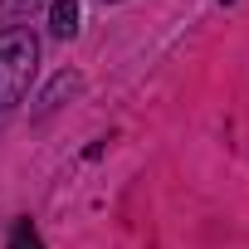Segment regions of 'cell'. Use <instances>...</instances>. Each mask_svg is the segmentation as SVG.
Returning a JSON list of instances; mask_svg holds the SVG:
<instances>
[{
    "label": "cell",
    "instance_id": "3957f363",
    "mask_svg": "<svg viewBox=\"0 0 249 249\" xmlns=\"http://www.w3.org/2000/svg\"><path fill=\"white\" fill-rule=\"evenodd\" d=\"M10 249H44V244H39V230H35L30 220H15V230H10Z\"/></svg>",
    "mask_w": 249,
    "mask_h": 249
},
{
    "label": "cell",
    "instance_id": "277c9868",
    "mask_svg": "<svg viewBox=\"0 0 249 249\" xmlns=\"http://www.w3.org/2000/svg\"><path fill=\"white\" fill-rule=\"evenodd\" d=\"M44 5V0H0V15L5 20H25V15H35Z\"/></svg>",
    "mask_w": 249,
    "mask_h": 249
},
{
    "label": "cell",
    "instance_id": "5b68a950",
    "mask_svg": "<svg viewBox=\"0 0 249 249\" xmlns=\"http://www.w3.org/2000/svg\"><path fill=\"white\" fill-rule=\"evenodd\" d=\"M64 88L73 93V88H78V78H73V73H59V83H54V88L44 93V112H49V107H59V98H64Z\"/></svg>",
    "mask_w": 249,
    "mask_h": 249
},
{
    "label": "cell",
    "instance_id": "6da1fadb",
    "mask_svg": "<svg viewBox=\"0 0 249 249\" xmlns=\"http://www.w3.org/2000/svg\"><path fill=\"white\" fill-rule=\"evenodd\" d=\"M35 64H39V39L25 25L0 30V122H10V112L25 103Z\"/></svg>",
    "mask_w": 249,
    "mask_h": 249
},
{
    "label": "cell",
    "instance_id": "7a4b0ae2",
    "mask_svg": "<svg viewBox=\"0 0 249 249\" xmlns=\"http://www.w3.org/2000/svg\"><path fill=\"white\" fill-rule=\"evenodd\" d=\"M49 30H54V39H73L78 35V0H54Z\"/></svg>",
    "mask_w": 249,
    "mask_h": 249
}]
</instances>
